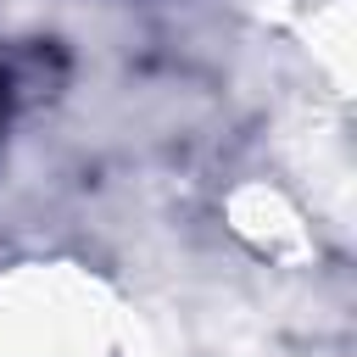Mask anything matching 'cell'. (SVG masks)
Here are the masks:
<instances>
[{
    "label": "cell",
    "mask_w": 357,
    "mask_h": 357,
    "mask_svg": "<svg viewBox=\"0 0 357 357\" xmlns=\"http://www.w3.org/2000/svg\"><path fill=\"white\" fill-rule=\"evenodd\" d=\"M223 229L262 262L273 268H301L312 251H318V234H312V218L301 212V201L273 184V178H240L229 195H223Z\"/></svg>",
    "instance_id": "obj_1"
}]
</instances>
